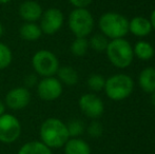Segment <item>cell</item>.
<instances>
[{"instance_id":"cell-1","label":"cell","mask_w":155,"mask_h":154,"mask_svg":"<svg viewBox=\"0 0 155 154\" xmlns=\"http://www.w3.org/2000/svg\"><path fill=\"white\" fill-rule=\"evenodd\" d=\"M39 134L40 142H42L50 149L61 148L70 138L67 123L55 117L48 118L43 121Z\"/></svg>"},{"instance_id":"cell-2","label":"cell","mask_w":155,"mask_h":154,"mask_svg":"<svg viewBox=\"0 0 155 154\" xmlns=\"http://www.w3.org/2000/svg\"><path fill=\"white\" fill-rule=\"evenodd\" d=\"M98 25L101 34L111 40L124 38L129 33V20L118 13L107 12L102 14L98 21Z\"/></svg>"},{"instance_id":"cell-3","label":"cell","mask_w":155,"mask_h":154,"mask_svg":"<svg viewBox=\"0 0 155 154\" xmlns=\"http://www.w3.org/2000/svg\"><path fill=\"white\" fill-rule=\"evenodd\" d=\"M106 53L111 64L118 69L130 67L134 59L132 45L124 38L112 39L109 41Z\"/></svg>"},{"instance_id":"cell-4","label":"cell","mask_w":155,"mask_h":154,"mask_svg":"<svg viewBox=\"0 0 155 154\" xmlns=\"http://www.w3.org/2000/svg\"><path fill=\"white\" fill-rule=\"evenodd\" d=\"M107 96L114 101H120L128 98L134 90V81L129 75L119 73L106 79L104 88Z\"/></svg>"},{"instance_id":"cell-5","label":"cell","mask_w":155,"mask_h":154,"mask_svg":"<svg viewBox=\"0 0 155 154\" xmlns=\"http://www.w3.org/2000/svg\"><path fill=\"white\" fill-rule=\"evenodd\" d=\"M69 28L76 37H88L94 29V18L87 8H75L70 13Z\"/></svg>"},{"instance_id":"cell-6","label":"cell","mask_w":155,"mask_h":154,"mask_svg":"<svg viewBox=\"0 0 155 154\" xmlns=\"http://www.w3.org/2000/svg\"><path fill=\"white\" fill-rule=\"evenodd\" d=\"M32 66L38 75L42 77H52L59 69V61L53 52L40 50L33 56Z\"/></svg>"},{"instance_id":"cell-7","label":"cell","mask_w":155,"mask_h":154,"mask_svg":"<svg viewBox=\"0 0 155 154\" xmlns=\"http://www.w3.org/2000/svg\"><path fill=\"white\" fill-rule=\"evenodd\" d=\"M21 133L20 121L12 114L0 115V142L11 144L16 142Z\"/></svg>"},{"instance_id":"cell-8","label":"cell","mask_w":155,"mask_h":154,"mask_svg":"<svg viewBox=\"0 0 155 154\" xmlns=\"http://www.w3.org/2000/svg\"><path fill=\"white\" fill-rule=\"evenodd\" d=\"M63 20H64V17L61 11L59 8H51L42 13L39 27L42 31V34L54 35L61 29Z\"/></svg>"},{"instance_id":"cell-9","label":"cell","mask_w":155,"mask_h":154,"mask_svg":"<svg viewBox=\"0 0 155 154\" xmlns=\"http://www.w3.org/2000/svg\"><path fill=\"white\" fill-rule=\"evenodd\" d=\"M78 105L82 113L89 118L97 119L104 114V101L96 94H92V93L84 94L79 98Z\"/></svg>"},{"instance_id":"cell-10","label":"cell","mask_w":155,"mask_h":154,"mask_svg":"<svg viewBox=\"0 0 155 154\" xmlns=\"http://www.w3.org/2000/svg\"><path fill=\"white\" fill-rule=\"evenodd\" d=\"M37 93L45 101L55 100L62 94V84L56 77H43L37 86Z\"/></svg>"},{"instance_id":"cell-11","label":"cell","mask_w":155,"mask_h":154,"mask_svg":"<svg viewBox=\"0 0 155 154\" xmlns=\"http://www.w3.org/2000/svg\"><path fill=\"white\" fill-rule=\"evenodd\" d=\"M31 101V93L25 87L14 88L5 96V103L12 110H20L25 108Z\"/></svg>"},{"instance_id":"cell-12","label":"cell","mask_w":155,"mask_h":154,"mask_svg":"<svg viewBox=\"0 0 155 154\" xmlns=\"http://www.w3.org/2000/svg\"><path fill=\"white\" fill-rule=\"evenodd\" d=\"M42 8L36 1L27 0L19 8V15L25 22H36L42 16Z\"/></svg>"},{"instance_id":"cell-13","label":"cell","mask_w":155,"mask_h":154,"mask_svg":"<svg viewBox=\"0 0 155 154\" xmlns=\"http://www.w3.org/2000/svg\"><path fill=\"white\" fill-rule=\"evenodd\" d=\"M151 22L143 16H136L129 21V32L139 38L147 37L152 32Z\"/></svg>"},{"instance_id":"cell-14","label":"cell","mask_w":155,"mask_h":154,"mask_svg":"<svg viewBox=\"0 0 155 154\" xmlns=\"http://www.w3.org/2000/svg\"><path fill=\"white\" fill-rule=\"evenodd\" d=\"M138 84L145 93L152 94L155 92V68H145L138 75Z\"/></svg>"},{"instance_id":"cell-15","label":"cell","mask_w":155,"mask_h":154,"mask_svg":"<svg viewBox=\"0 0 155 154\" xmlns=\"http://www.w3.org/2000/svg\"><path fill=\"white\" fill-rule=\"evenodd\" d=\"M64 154H91V148L86 140L71 137L64 144Z\"/></svg>"},{"instance_id":"cell-16","label":"cell","mask_w":155,"mask_h":154,"mask_svg":"<svg viewBox=\"0 0 155 154\" xmlns=\"http://www.w3.org/2000/svg\"><path fill=\"white\" fill-rule=\"evenodd\" d=\"M133 53H134V56H136L138 59L147 61L153 57L155 51L153 45L149 41L139 40L135 43L134 48H133Z\"/></svg>"},{"instance_id":"cell-17","label":"cell","mask_w":155,"mask_h":154,"mask_svg":"<svg viewBox=\"0 0 155 154\" xmlns=\"http://www.w3.org/2000/svg\"><path fill=\"white\" fill-rule=\"evenodd\" d=\"M56 74H57L58 79H59V81L61 82V84H64L70 87L75 86L78 82V80H79L77 71L74 68L69 67V66H64V67H61V68L59 67V69H58Z\"/></svg>"},{"instance_id":"cell-18","label":"cell","mask_w":155,"mask_h":154,"mask_svg":"<svg viewBox=\"0 0 155 154\" xmlns=\"http://www.w3.org/2000/svg\"><path fill=\"white\" fill-rule=\"evenodd\" d=\"M19 33L22 39L28 41H34L37 40L41 37L42 35V31H41L40 27L36 25L35 22H25L21 25Z\"/></svg>"},{"instance_id":"cell-19","label":"cell","mask_w":155,"mask_h":154,"mask_svg":"<svg viewBox=\"0 0 155 154\" xmlns=\"http://www.w3.org/2000/svg\"><path fill=\"white\" fill-rule=\"evenodd\" d=\"M18 154H52V150L42 142L33 140L23 145Z\"/></svg>"},{"instance_id":"cell-20","label":"cell","mask_w":155,"mask_h":154,"mask_svg":"<svg viewBox=\"0 0 155 154\" xmlns=\"http://www.w3.org/2000/svg\"><path fill=\"white\" fill-rule=\"evenodd\" d=\"M89 48V40L87 37H76L71 44V52L74 56L81 57L86 55Z\"/></svg>"},{"instance_id":"cell-21","label":"cell","mask_w":155,"mask_h":154,"mask_svg":"<svg viewBox=\"0 0 155 154\" xmlns=\"http://www.w3.org/2000/svg\"><path fill=\"white\" fill-rule=\"evenodd\" d=\"M109 40L104 34L97 33L94 34L92 37L89 40V47L92 50H94L97 53H102V52H106L107 47H108Z\"/></svg>"},{"instance_id":"cell-22","label":"cell","mask_w":155,"mask_h":154,"mask_svg":"<svg viewBox=\"0 0 155 154\" xmlns=\"http://www.w3.org/2000/svg\"><path fill=\"white\" fill-rule=\"evenodd\" d=\"M13 59L12 51L4 43L0 42V70L6 69L11 64Z\"/></svg>"},{"instance_id":"cell-23","label":"cell","mask_w":155,"mask_h":154,"mask_svg":"<svg viewBox=\"0 0 155 154\" xmlns=\"http://www.w3.org/2000/svg\"><path fill=\"white\" fill-rule=\"evenodd\" d=\"M106 84V78L100 74H92L88 78V87L94 92H99L104 90Z\"/></svg>"},{"instance_id":"cell-24","label":"cell","mask_w":155,"mask_h":154,"mask_svg":"<svg viewBox=\"0 0 155 154\" xmlns=\"http://www.w3.org/2000/svg\"><path fill=\"white\" fill-rule=\"evenodd\" d=\"M68 132L70 137H78L84 131V125L79 119H73L69 123H67Z\"/></svg>"},{"instance_id":"cell-25","label":"cell","mask_w":155,"mask_h":154,"mask_svg":"<svg viewBox=\"0 0 155 154\" xmlns=\"http://www.w3.org/2000/svg\"><path fill=\"white\" fill-rule=\"evenodd\" d=\"M87 132L92 138H98L104 133V126L98 120H93L87 128Z\"/></svg>"},{"instance_id":"cell-26","label":"cell","mask_w":155,"mask_h":154,"mask_svg":"<svg viewBox=\"0 0 155 154\" xmlns=\"http://www.w3.org/2000/svg\"><path fill=\"white\" fill-rule=\"evenodd\" d=\"M69 2L75 8H87L93 2V0H69Z\"/></svg>"},{"instance_id":"cell-27","label":"cell","mask_w":155,"mask_h":154,"mask_svg":"<svg viewBox=\"0 0 155 154\" xmlns=\"http://www.w3.org/2000/svg\"><path fill=\"white\" fill-rule=\"evenodd\" d=\"M150 22H151V25H152V29L155 30V8L152 11L151 13V16H150Z\"/></svg>"},{"instance_id":"cell-28","label":"cell","mask_w":155,"mask_h":154,"mask_svg":"<svg viewBox=\"0 0 155 154\" xmlns=\"http://www.w3.org/2000/svg\"><path fill=\"white\" fill-rule=\"evenodd\" d=\"M4 112H5V106H4V103L0 100V115L4 114Z\"/></svg>"},{"instance_id":"cell-29","label":"cell","mask_w":155,"mask_h":154,"mask_svg":"<svg viewBox=\"0 0 155 154\" xmlns=\"http://www.w3.org/2000/svg\"><path fill=\"white\" fill-rule=\"evenodd\" d=\"M150 100H151V103L153 107H155V92H153L151 94V98H150Z\"/></svg>"},{"instance_id":"cell-30","label":"cell","mask_w":155,"mask_h":154,"mask_svg":"<svg viewBox=\"0 0 155 154\" xmlns=\"http://www.w3.org/2000/svg\"><path fill=\"white\" fill-rule=\"evenodd\" d=\"M3 33H4V29H3V25L0 23V38L2 37V35H3Z\"/></svg>"},{"instance_id":"cell-31","label":"cell","mask_w":155,"mask_h":154,"mask_svg":"<svg viewBox=\"0 0 155 154\" xmlns=\"http://www.w3.org/2000/svg\"><path fill=\"white\" fill-rule=\"evenodd\" d=\"M11 1H12V0H0V4H6Z\"/></svg>"}]
</instances>
